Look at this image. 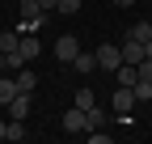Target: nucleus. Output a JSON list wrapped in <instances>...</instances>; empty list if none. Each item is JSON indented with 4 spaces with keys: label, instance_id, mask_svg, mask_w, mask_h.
Masks as SVG:
<instances>
[{
    "label": "nucleus",
    "instance_id": "nucleus-20",
    "mask_svg": "<svg viewBox=\"0 0 152 144\" xmlns=\"http://www.w3.org/2000/svg\"><path fill=\"white\" fill-rule=\"evenodd\" d=\"M114 4H118V9H131V4H135V0H114Z\"/></svg>",
    "mask_w": 152,
    "mask_h": 144
},
{
    "label": "nucleus",
    "instance_id": "nucleus-16",
    "mask_svg": "<svg viewBox=\"0 0 152 144\" xmlns=\"http://www.w3.org/2000/svg\"><path fill=\"white\" fill-rule=\"evenodd\" d=\"M55 13H64V17H72V13H80V0H59V4H55Z\"/></svg>",
    "mask_w": 152,
    "mask_h": 144
},
{
    "label": "nucleus",
    "instance_id": "nucleus-8",
    "mask_svg": "<svg viewBox=\"0 0 152 144\" xmlns=\"http://www.w3.org/2000/svg\"><path fill=\"white\" fill-rule=\"evenodd\" d=\"M17 51H21V55H26V64H30V60H38V51H42V43H38L34 34H21V47H17Z\"/></svg>",
    "mask_w": 152,
    "mask_h": 144
},
{
    "label": "nucleus",
    "instance_id": "nucleus-17",
    "mask_svg": "<svg viewBox=\"0 0 152 144\" xmlns=\"http://www.w3.org/2000/svg\"><path fill=\"white\" fill-rule=\"evenodd\" d=\"M140 81H152V60H144V64H140Z\"/></svg>",
    "mask_w": 152,
    "mask_h": 144
},
{
    "label": "nucleus",
    "instance_id": "nucleus-5",
    "mask_svg": "<svg viewBox=\"0 0 152 144\" xmlns=\"http://www.w3.org/2000/svg\"><path fill=\"white\" fill-rule=\"evenodd\" d=\"M118 51H123V64H144V43H135V38H123L118 43Z\"/></svg>",
    "mask_w": 152,
    "mask_h": 144
},
{
    "label": "nucleus",
    "instance_id": "nucleus-18",
    "mask_svg": "<svg viewBox=\"0 0 152 144\" xmlns=\"http://www.w3.org/2000/svg\"><path fill=\"white\" fill-rule=\"evenodd\" d=\"M38 4H42L47 13H55V4H59V0H38Z\"/></svg>",
    "mask_w": 152,
    "mask_h": 144
},
{
    "label": "nucleus",
    "instance_id": "nucleus-3",
    "mask_svg": "<svg viewBox=\"0 0 152 144\" xmlns=\"http://www.w3.org/2000/svg\"><path fill=\"white\" fill-rule=\"evenodd\" d=\"M76 55H80V43H76L72 34H59V38H55V60H59V64H72Z\"/></svg>",
    "mask_w": 152,
    "mask_h": 144
},
{
    "label": "nucleus",
    "instance_id": "nucleus-12",
    "mask_svg": "<svg viewBox=\"0 0 152 144\" xmlns=\"http://www.w3.org/2000/svg\"><path fill=\"white\" fill-rule=\"evenodd\" d=\"M76 106H80V110H93V106H97V93H93V89H76Z\"/></svg>",
    "mask_w": 152,
    "mask_h": 144
},
{
    "label": "nucleus",
    "instance_id": "nucleus-6",
    "mask_svg": "<svg viewBox=\"0 0 152 144\" xmlns=\"http://www.w3.org/2000/svg\"><path fill=\"white\" fill-rule=\"evenodd\" d=\"M17 93H21V89H17V81L9 76V72H0V106H9Z\"/></svg>",
    "mask_w": 152,
    "mask_h": 144
},
{
    "label": "nucleus",
    "instance_id": "nucleus-9",
    "mask_svg": "<svg viewBox=\"0 0 152 144\" xmlns=\"http://www.w3.org/2000/svg\"><path fill=\"white\" fill-rule=\"evenodd\" d=\"M13 81H17V89H21V93H34V85H38L30 68H17V72H13Z\"/></svg>",
    "mask_w": 152,
    "mask_h": 144
},
{
    "label": "nucleus",
    "instance_id": "nucleus-4",
    "mask_svg": "<svg viewBox=\"0 0 152 144\" xmlns=\"http://www.w3.org/2000/svg\"><path fill=\"white\" fill-rule=\"evenodd\" d=\"M64 132H72V136H85V132H89V110L72 106V110L64 115Z\"/></svg>",
    "mask_w": 152,
    "mask_h": 144
},
{
    "label": "nucleus",
    "instance_id": "nucleus-7",
    "mask_svg": "<svg viewBox=\"0 0 152 144\" xmlns=\"http://www.w3.org/2000/svg\"><path fill=\"white\" fill-rule=\"evenodd\" d=\"M9 119H30V93H17L9 102Z\"/></svg>",
    "mask_w": 152,
    "mask_h": 144
},
{
    "label": "nucleus",
    "instance_id": "nucleus-2",
    "mask_svg": "<svg viewBox=\"0 0 152 144\" xmlns=\"http://www.w3.org/2000/svg\"><path fill=\"white\" fill-rule=\"evenodd\" d=\"M93 55H97V68H106V72H114L123 64V51H118V43H102L97 51H93Z\"/></svg>",
    "mask_w": 152,
    "mask_h": 144
},
{
    "label": "nucleus",
    "instance_id": "nucleus-1",
    "mask_svg": "<svg viewBox=\"0 0 152 144\" xmlns=\"http://www.w3.org/2000/svg\"><path fill=\"white\" fill-rule=\"evenodd\" d=\"M110 110L118 115V119H131V110H135V89L114 85V93H110Z\"/></svg>",
    "mask_w": 152,
    "mask_h": 144
},
{
    "label": "nucleus",
    "instance_id": "nucleus-10",
    "mask_svg": "<svg viewBox=\"0 0 152 144\" xmlns=\"http://www.w3.org/2000/svg\"><path fill=\"white\" fill-rule=\"evenodd\" d=\"M72 68L76 72H93V68H97V55H93V51H80V55L72 60Z\"/></svg>",
    "mask_w": 152,
    "mask_h": 144
},
{
    "label": "nucleus",
    "instance_id": "nucleus-11",
    "mask_svg": "<svg viewBox=\"0 0 152 144\" xmlns=\"http://www.w3.org/2000/svg\"><path fill=\"white\" fill-rule=\"evenodd\" d=\"M127 38H135V43H148V38H152V21H135V26L127 30Z\"/></svg>",
    "mask_w": 152,
    "mask_h": 144
},
{
    "label": "nucleus",
    "instance_id": "nucleus-21",
    "mask_svg": "<svg viewBox=\"0 0 152 144\" xmlns=\"http://www.w3.org/2000/svg\"><path fill=\"white\" fill-rule=\"evenodd\" d=\"M4 132H9V123H4V119H0V140H4Z\"/></svg>",
    "mask_w": 152,
    "mask_h": 144
},
{
    "label": "nucleus",
    "instance_id": "nucleus-15",
    "mask_svg": "<svg viewBox=\"0 0 152 144\" xmlns=\"http://www.w3.org/2000/svg\"><path fill=\"white\" fill-rule=\"evenodd\" d=\"M131 89H135V102H148L152 98V81H135Z\"/></svg>",
    "mask_w": 152,
    "mask_h": 144
},
{
    "label": "nucleus",
    "instance_id": "nucleus-19",
    "mask_svg": "<svg viewBox=\"0 0 152 144\" xmlns=\"http://www.w3.org/2000/svg\"><path fill=\"white\" fill-rule=\"evenodd\" d=\"M144 60H152V38H148V43H144Z\"/></svg>",
    "mask_w": 152,
    "mask_h": 144
},
{
    "label": "nucleus",
    "instance_id": "nucleus-13",
    "mask_svg": "<svg viewBox=\"0 0 152 144\" xmlns=\"http://www.w3.org/2000/svg\"><path fill=\"white\" fill-rule=\"evenodd\" d=\"M17 47H21V34H17V30H4V34H0V51H17Z\"/></svg>",
    "mask_w": 152,
    "mask_h": 144
},
{
    "label": "nucleus",
    "instance_id": "nucleus-14",
    "mask_svg": "<svg viewBox=\"0 0 152 144\" xmlns=\"http://www.w3.org/2000/svg\"><path fill=\"white\" fill-rule=\"evenodd\" d=\"M106 119H110V115L102 110V106H93V110H89V132H93V127H106Z\"/></svg>",
    "mask_w": 152,
    "mask_h": 144
}]
</instances>
